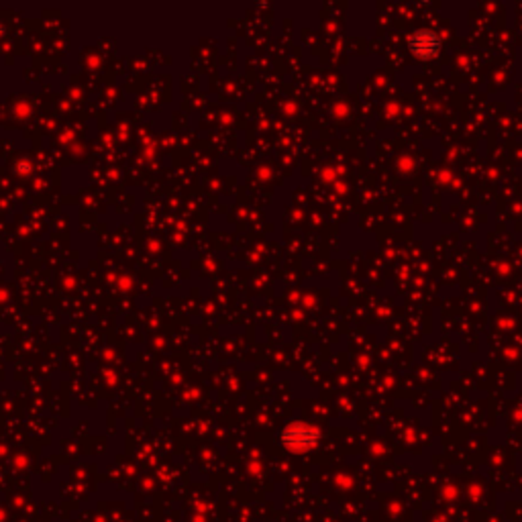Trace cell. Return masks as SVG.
<instances>
[{
    "instance_id": "obj_1",
    "label": "cell",
    "mask_w": 522,
    "mask_h": 522,
    "mask_svg": "<svg viewBox=\"0 0 522 522\" xmlns=\"http://www.w3.org/2000/svg\"><path fill=\"white\" fill-rule=\"evenodd\" d=\"M439 47H441V41L431 31H418L410 37V49L418 57H431L439 51Z\"/></svg>"
}]
</instances>
